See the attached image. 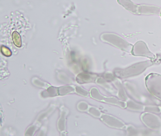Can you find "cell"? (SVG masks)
Returning a JSON list of instances; mask_svg holds the SVG:
<instances>
[{
    "instance_id": "1",
    "label": "cell",
    "mask_w": 161,
    "mask_h": 136,
    "mask_svg": "<svg viewBox=\"0 0 161 136\" xmlns=\"http://www.w3.org/2000/svg\"><path fill=\"white\" fill-rule=\"evenodd\" d=\"M119 4L133 14L136 15H160L161 8L149 5H138L130 0H117Z\"/></svg>"
},
{
    "instance_id": "2",
    "label": "cell",
    "mask_w": 161,
    "mask_h": 136,
    "mask_svg": "<svg viewBox=\"0 0 161 136\" xmlns=\"http://www.w3.org/2000/svg\"><path fill=\"white\" fill-rule=\"evenodd\" d=\"M160 15H161V13H160Z\"/></svg>"
}]
</instances>
